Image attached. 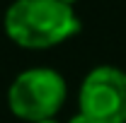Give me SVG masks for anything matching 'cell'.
<instances>
[{"mask_svg":"<svg viewBox=\"0 0 126 123\" xmlns=\"http://www.w3.org/2000/svg\"><path fill=\"white\" fill-rule=\"evenodd\" d=\"M78 106L90 123H126V73L114 65L92 68L80 85Z\"/></svg>","mask_w":126,"mask_h":123,"instance_id":"3957f363","label":"cell"},{"mask_svg":"<svg viewBox=\"0 0 126 123\" xmlns=\"http://www.w3.org/2000/svg\"><path fill=\"white\" fill-rule=\"evenodd\" d=\"M7 39L29 51H44L80 31L73 5L61 0H15L2 17Z\"/></svg>","mask_w":126,"mask_h":123,"instance_id":"6da1fadb","label":"cell"},{"mask_svg":"<svg viewBox=\"0 0 126 123\" xmlns=\"http://www.w3.org/2000/svg\"><path fill=\"white\" fill-rule=\"evenodd\" d=\"M68 99V85L53 68H29L12 80L7 89V109L22 121L56 118Z\"/></svg>","mask_w":126,"mask_h":123,"instance_id":"7a4b0ae2","label":"cell"},{"mask_svg":"<svg viewBox=\"0 0 126 123\" xmlns=\"http://www.w3.org/2000/svg\"><path fill=\"white\" fill-rule=\"evenodd\" d=\"M36 123H58L56 118H46V121H36Z\"/></svg>","mask_w":126,"mask_h":123,"instance_id":"5b68a950","label":"cell"},{"mask_svg":"<svg viewBox=\"0 0 126 123\" xmlns=\"http://www.w3.org/2000/svg\"><path fill=\"white\" fill-rule=\"evenodd\" d=\"M61 2H65V5H73V2H75V0H61Z\"/></svg>","mask_w":126,"mask_h":123,"instance_id":"8992f818","label":"cell"},{"mask_svg":"<svg viewBox=\"0 0 126 123\" xmlns=\"http://www.w3.org/2000/svg\"><path fill=\"white\" fill-rule=\"evenodd\" d=\"M68 123H90V118H85V116H82V113L78 111V113H75V116H73V118H70Z\"/></svg>","mask_w":126,"mask_h":123,"instance_id":"277c9868","label":"cell"}]
</instances>
